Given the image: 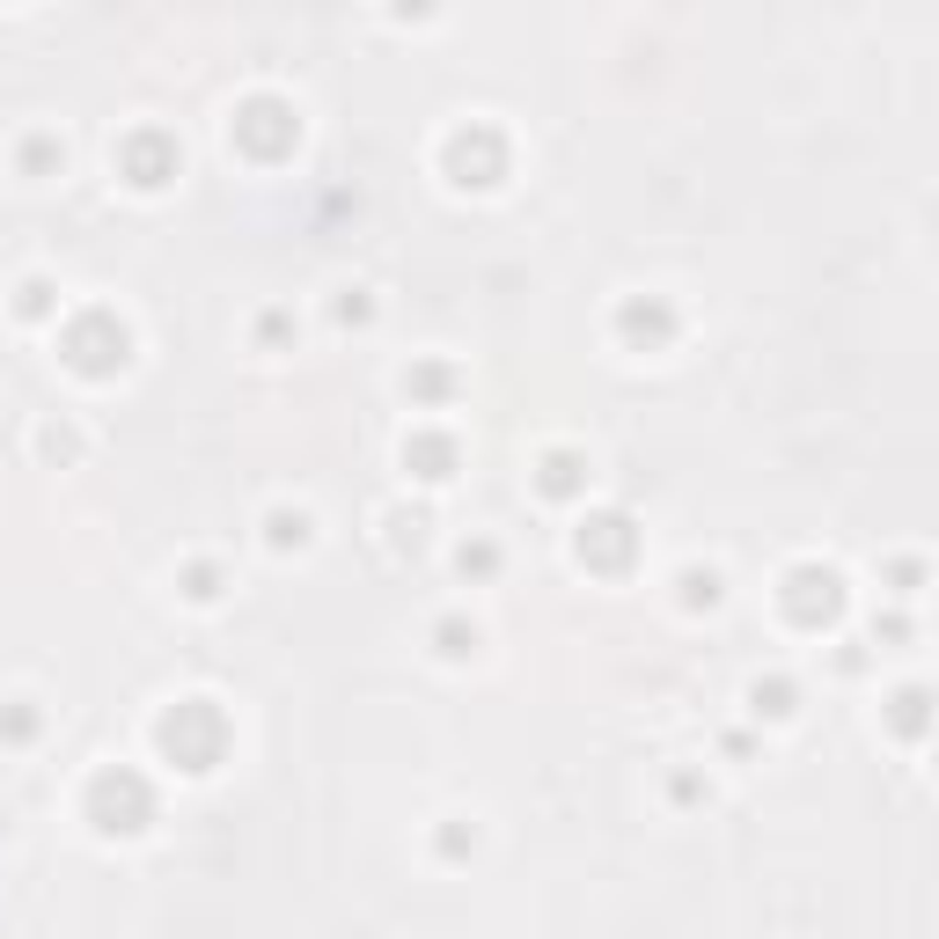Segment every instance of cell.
<instances>
[{
  "label": "cell",
  "instance_id": "1",
  "mask_svg": "<svg viewBox=\"0 0 939 939\" xmlns=\"http://www.w3.org/2000/svg\"><path fill=\"white\" fill-rule=\"evenodd\" d=\"M110 815H125L118 830H140L147 822V785L133 779V771H104V779H96V822L110 830Z\"/></svg>",
  "mask_w": 939,
  "mask_h": 939
}]
</instances>
